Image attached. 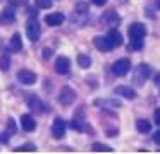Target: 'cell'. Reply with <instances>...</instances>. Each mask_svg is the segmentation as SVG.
I'll return each instance as SVG.
<instances>
[{
    "label": "cell",
    "mask_w": 160,
    "mask_h": 154,
    "mask_svg": "<svg viewBox=\"0 0 160 154\" xmlns=\"http://www.w3.org/2000/svg\"><path fill=\"white\" fill-rule=\"evenodd\" d=\"M14 19H16V14L12 7H5L2 10V14H0V21L2 22H14Z\"/></svg>",
    "instance_id": "9a60e30c"
},
{
    "label": "cell",
    "mask_w": 160,
    "mask_h": 154,
    "mask_svg": "<svg viewBox=\"0 0 160 154\" xmlns=\"http://www.w3.org/2000/svg\"><path fill=\"white\" fill-rule=\"evenodd\" d=\"M12 3H14V5H24L26 3V0H11Z\"/></svg>",
    "instance_id": "1f68e13d"
},
{
    "label": "cell",
    "mask_w": 160,
    "mask_h": 154,
    "mask_svg": "<svg viewBox=\"0 0 160 154\" xmlns=\"http://www.w3.org/2000/svg\"><path fill=\"white\" fill-rule=\"evenodd\" d=\"M102 22L107 24L108 27H115L121 24V16H117V12H114V10H110V12H107L105 16H102Z\"/></svg>",
    "instance_id": "8fae6325"
},
{
    "label": "cell",
    "mask_w": 160,
    "mask_h": 154,
    "mask_svg": "<svg viewBox=\"0 0 160 154\" xmlns=\"http://www.w3.org/2000/svg\"><path fill=\"white\" fill-rule=\"evenodd\" d=\"M11 50L12 51H21L22 50V41H21V34L14 33L11 38Z\"/></svg>",
    "instance_id": "2e32d148"
},
{
    "label": "cell",
    "mask_w": 160,
    "mask_h": 154,
    "mask_svg": "<svg viewBox=\"0 0 160 154\" xmlns=\"http://www.w3.org/2000/svg\"><path fill=\"white\" fill-rule=\"evenodd\" d=\"M28 106L29 110L33 111H50V106H47L45 103H42V99L35 94H29L28 96Z\"/></svg>",
    "instance_id": "8992f818"
},
{
    "label": "cell",
    "mask_w": 160,
    "mask_h": 154,
    "mask_svg": "<svg viewBox=\"0 0 160 154\" xmlns=\"http://www.w3.org/2000/svg\"><path fill=\"white\" fill-rule=\"evenodd\" d=\"M150 75H152V67H150L148 63L138 65V67H136V74H134L136 84H143V81H145V79H148Z\"/></svg>",
    "instance_id": "277c9868"
},
{
    "label": "cell",
    "mask_w": 160,
    "mask_h": 154,
    "mask_svg": "<svg viewBox=\"0 0 160 154\" xmlns=\"http://www.w3.org/2000/svg\"><path fill=\"white\" fill-rule=\"evenodd\" d=\"M143 48V40H131L129 50H141Z\"/></svg>",
    "instance_id": "484cf974"
},
{
    "label": "cell",
    "mask_w": 160,
    "mask_h": 154,
    "mask_svg": "<svg viewBox=\"0 0 160 154\" xmlns=\"http://www.w3.org/2000/svg\"><path fill=\"white\" fill-rule=\"evenodd\" d=\"M91 149L95 151V152H112V147H108V146H105V144H100V142H95L93 146H91Z\"/></svg>",
    "instance_id": "44dd1931"
},
{
    "label": "cell",
    "mask_w": 160,
    "mask_h": 154,
    "mask_svg": "<svg viewBox=\"0 0 160 154\" xmlns=\"http://www.w3.org/2000/svg\"><path fill=\"white\" fill-rule=\"evenodd\" d=\"M21 127H22V130H26V132H33V130L36 128L35 118H33L31 115H22L21 116Z\"/></svg>",
    "instance_id": "5bb4252c"
},
{
    "label": "cell",
    "mask_w": 160,
    "mask_h": 154,
    "mask_svg": "<svg viewBox=\"0 0 160 154\" xmlns=\"http://www.w3.org/2000/svg\"><path fill=\"white\" fill-rule=\"evenodd\" d=\"M55 72L57 74H60V75H66L67 72L71 70V60L67 57H57V60H55Z\"/></svg>",
    "instance_id": "9c48e42d"
},
{
    "label": "cell",
    "mask_w": 160,
    "mask_h": 154,
    "mask_svg": "<svg viewBox=\"0 0 160 154\" xmlns=\"http://www.w3.org/2000/svg\"><path fill=\"white\" fill-rule=\"evenodd\" d=\"M153 120H155V123L160 127V108L155 110V113H153Z\"/></svg>",
    "instance_id": "83f0119b"
},
{
    "label": "cell",
    "mask_w": 160,
    "mask_h": 154,
    "mask_svg": "<svg viewBox=\"0 0 160 154\" xmlns=\"http://www.w3.org/2000/svg\"><path fill=\"white\" fill-rule=\"evenodd\" d=\"M129 70H131V60L129 58H121V60H117L112 65V74L117 75V77L126 75Z\"/></svg>",
    "instance_id": "7a4b0ae2"
},
{
    "label": "cell",
    "mask_w": 160,
    "mask_h": 154,
    "mask_svg": "<svg viewBox=\"0 0 160 154\" xmlns=\"http://www.w3.org/2000/svg\"><path fill=\"white\" fill-rule=\"evenodd\" d=\"M35 5H36V9H50L53 5V2L52 0H36Z\"/></svg>",
    "instance_id": "d4e9b609"
},
{
    "label": "cell",
    "mask_w": 160,
    "mask_h": 154,
    "mask_svg": "<svg viewBox=\"0 0 160 154\" xmlns=\"http://www.w3.org/2000/svg\"><path fill=\"white\" fill-rule=\"evenodd\" d=\"M157 7H158V9H160V0H157Z\"/></svg>",
    "instance_id": "836d02e7"
},
{
    "label": "cell",
    "mask_w": 160,
    "mask_h": 154,
    "mask_svg": "<svg viewBox=\"0 0 160 154\" xmlns=\"http://www.w3.org/2000/svg\"><path fill=\"white\" fill-rule=\"evenodd\" d=\"M114 92L119 96H122V98H126V99H134L136 98V91L132 87H129V86H117V87L114 89Z\"/></svg>",
    "instance_id": "7c38bea8"
},
{
    "label": "cell",
    "mask_w": 160,
    "mask_h": 154,
    "mask_svg": "<svg viewBox=\"0 0 160 154\" xmlns=\"http://www.w3.org/2000/svg\"><path fill=\"white\" fill-rule=\"evenodd\" d=\"M78 63H79L81 68H88L91 65V58L90 55H84V53H79L78 55Z\"/></svg>",
    "instance_id": "d6986e66"
},
{
    "label": "cell",
    "mask_w": 160,
    "mask_h": 154,
    "mask_svg": "<svg viewBox=\"0 0 160 154\" xmlns=\"http://www.w3.org/2000/svg\"><path fill=\"white\" fill-rule=\"evenodd\" d=\"M108 38L112 40L114 46H121V44H122V34L119 33L115 27H112V29H110V33H108Z\"/></svg>",
    "instance_id": "ac0fdd59"
},
{
    "label": "cell",
    "mask_w": 160,
    "mask_h": 154,
    "mask_svg": "<svg viewBox=\"0 0 160 154\" xmlns=\"http://www.w3.org/2000/svg\"><path fill=\"white\" fill-rule=\"evenodd\" d=\"M71 128L72 130H78V132H83L84 130V123L81 118H78V116H74V120L71 122Z\"/></svg>",
    "instance_id": "603a6c76"
},
{
    "label": "cell",
    "mask_w": 160,
    "mask_h": 154,
    "mask_svg": "<svg viewBox=\"0 0 160 154\" xmlns=\"http://www.w3.org/2000/svg\"><path fill=\"white\" fill-rule=\"evenodd\" d=\"M64 19H66V17H64L62 12H52L45 17V22L48 24V26H60V24L64 22Z\"/></svg>",
    "instance_id": "4fadbf2b"
},
{
    "label": "cell",
    "mask_w": 160,
    "mask_h": 154,
    "mask_svg": "<svg viewBox=\"0 0 160 154\" xmlns=\"http://www.w3.org/2000/svg\"><path fill=\"white\" fill-rule=\"evenodd\" d=\"M52 135L53 139H62L66 135V122L62 118H55L52 125Z\"/></svg>",
    "instance_id": "30bf717a"
},
{
    "label": "cell",
    "mask_w": 160,
    "mask_h": 154,
    "mask_svg": "<svg viewBox=\"0 0 160 154\" xmlns=\"http://www.w3.org/2000/svg\"><path fill=\"white\" fill-rule=\"evenodd\" d=\"M155 82H157V86H160V75H157V79H155Z\"/></svg>",
    "instance_id": "d6a6232c"
},
{
    "label": "cell",
    "mask_w": 160,
    "mask_h": 154,
    "mask_svg": "<svg viewBox=\"0 0 160 154\" xmlns=\"http://www.w3.org/2000/svg\"><path fill=\"white\" fill-rule=\"evenodd\" d=\"M16 152H36V146L35 144H24V146L16 147Z\"/></svg>",
    "instance_id": "7402d4cb"
},
{
    "label": "cell",
    "mask_w": 160,
    "mask_h": 154,
    "mask_svg": "<svg viewBox=\"0 0 160 154\" xmlns=\"http://www.w3.org/2000/svg\"><path fill=\"white\" fill-rule=\"evenodd\" d=\"M91 3H95V5H98V7H103L105 3H107V0H90Z\"/></svg>",
    "instance_id": "f546056e"
},
{
    "label": "cell",
    "mask_w": 160,
    "mask_h": 154,
    "mask_svg": "<svg viewBox=\"0 0 160 154\" xmlns=\"http://www.w3.org/2000/svg\"><path fill=\"white\" fill-rule=\"evenodd\" d=\"M153 142H155V144H160V130H157V132L153 133Z\"/></svg>",
    "instance_id": "4dcf8cb0"
},
{
    "label": "cell",
    "mask_w": 160,
    "mask_h": 154,
    "mask_svg": "<svg viewBox=\"0 0 160 154\" xmlns=\"http://www.w3.org/2000/svg\"><path fill=\"white\" fill-rule=\"evenodd\" d=\"M18 81L24 86H31L36 82V74L33 70H28V68H21L18 72Z\"/></svg>",
    "instance_id": "5b68a950"
},
{
    "label": "cell",
    "mask_w": 160,
    "mask_h": 154,
    "mask_svg": "<svg viewBox=\"0 0 160 154\" xmlns=\"http://www.w3.org/2000/svg\"><path fill=\"white\" fill-rule=\"evenodd\" d=\"M93 43H95V46H97L100 51H110V50L115 48L114 43H112V40L108 36H95Z\"/></svg>",
    "instance_id": "52a82bcc"
},
{
    "label": "cell",
    "mask_w": 160,
    "mask_h": 154,
    "mask_svg": "<svg viewBox=\"0 0 160 154\" xmlns=\"http://www.w3.org/2000/svg\"><path fill=\"white\" fill-rule=\"evenodd\" d=\"M42 57L43 58H45V60H47V58H50V57H52V50H50V48H43V51H42Z\"/></svg>",
    "instance_id": "f1b7e54d"
},
{
    "label": "cell",
    "mask_w": 160,
    "mask_h": 154,
    "mask_svg": "<svg viewBox=\"0 0 160 154\" xmlns=\"http://www.w3.org/2000/svg\"><path fill=\"white\" fill-rule=\"evenodd\" d=\"M136 128H138V132L146 133V132L152 130V123H150L148 120H145V118H139L138 122H136Z\"/></svg>",
    "instance_id": "e0dca14e"
},
{
    "label": "cell",
    "mask_w": 160,
    "mask_h": 154,
    "mask_svg": "<svg viewBox=\"0 0 160 154\" xmlns=\"http://www.w3.org/2000/svg\"><path fill=\"white\" fill-rule=\"evenodd\" d=\"M97 105H102L105 108V106H110V108H121L122 103L119 101V99H103V101H97Z\"/></svg>",
    "instance_id": "ffe728a7"
},
{
    "label": "cell",
    "mask_w": 160,
    "mask_h": 154,
    "mask_svg": "<svg viewBox=\"0 0 160 154\" xmlns=\"http://www.w3.org/2000/svg\"><path fill=\"white\" fill-rule=\"evenodd\" d=\"M11 140V133L9 132H0V144H7Z\"/></svg>",
    "instance_id": "4316f807"
},
{
    "label": "cell",
    "mask_w": 160,
    "mask_h": 154,
    "mask_svg": "<svg viewBox=\"0 0 160 154\" xmlns=\"http://www.w3.org/2000/svg\"><path fill=\"white\" fill-rule=\"evenodd\" d=\"M74 99H76V91H74L72 87H69V86H66V87H62V91H60L59 94V103L64 106H69L74 103Z\"/></svg>",
    "instance_id": "3957f363"
},
{
    "label": "cell",
    "mask_w": 160,
    "mask_h": 154,
    "mask_svg": "<svg viewBox=\"0 0 160 154\" xmlns=\"http://www.w3.org/2000/svg\"><path fill=\"white\" fill-rule=\"evenodd\" d=\"M26 34H28V38L33 41V43L40 41V36H42V27H40L36 17H29L28 24H26Z\"/></svg>",
    "instance_id": "6da1fadb"
},
{
    "label": "cell",
    "mask_w": 160,
    "mask_h": 154,
    "mask_svg": "<svg viewBox=\"0 0 160 154\" xmlns=\"http://www.w3.org/2000/svg\"><path fill=\"white\" fill-rule=\"evenodd\" d=\"M0 68H2V70H9V68H11V58H9L7 53H4L0 57Z\"/></svg>",
    "instance_id": "cb8c5ba5"
},
{
    "label": "cell",
    "mask_w": 160,
    "mask_h": 154,
    "mask_svg": "<svg viewBox=\"0 0 160 154\" xmlns=\"http://www.w3.org/2000/svg\"><path fill=\"white\" fill-rule=\"evenodd\" d=\"M146 34V27L145 24L141 22H134L129 26V36H131V40H143Z\"/></svg>",
    "instance_id": "ba28073f"
}]
</instances>
